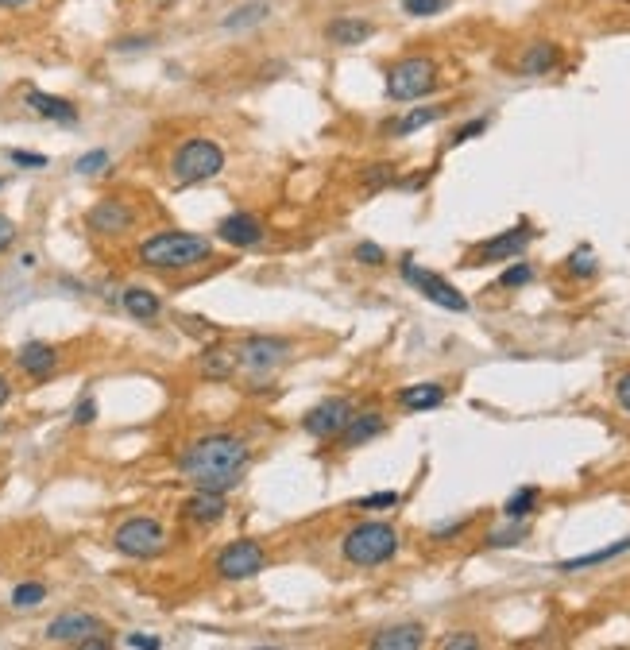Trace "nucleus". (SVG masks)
<instances>
[{
    "label": "nucleus",
    "mask_w": 630,
    "mask_h": 650,
    "mask_svg": "<svg viewBox=\"0 0 630 650\" xmlns=\"http://www.w3.org/2000/svg\"><path fill=\"white\" fill-rule=\"evenodd\" d=\"M86 225H89V233H97V237H120V233H128V229L136 225V213H132L128 202L105 198V202H97V206L86 213Z\"/></svg>",
    "instance_id": "nucleus-12"
},
{
    "label": "nucleus",
    "mask_w": 630,
    "mask_h": 650,
    "mask_svg": "<svg viewBox=\"0 0 630 650\" xmlns=\"http://www.w3.org/2000/svg\"><path fill=\"white\" fill-rule=\"evenodd\" d=\"M43 600H47V585H39V581H24V585L12 589V608H20V612L39 608Z\"/></svg>",
    "instance_id": "nucleus-29"
},
{
    "label": "nucleus",
    "mask_w": 630,
    "mask_h": 650,
    "mask_svg": "<svg viewBox=\"0 0 630 650\" xmlns=\"http://www.w3.org/2000/svg\"><path fill=\"white\" fill-rule=\"evenodd\" d=\"M445 403V387L441 384H410L399 391L402 411H433Z\"/></svg>",
    "instance_id": "nucleus-23"
},
{
    "label": "nucleus",
    "mask_w": 630,
    "mask_h": 650,
    "mask_svg": "<svg viewBox=\"0 0 630 650\" xmlns=\"http://www.w3.org/2000/svg\"><path fill=\"white\" fill-rule=\"evenodd\" d=\"M557 66H561V47L557 43H530L522 62H518V70L530 74V78H542V74L557 70Z\"/></svg>",
    "instance_id": "nucleus-21"
},
{
    "label": "nucleus",
    "mask_w": 630,
    "mask_h": 650,
    "mask_svg": "<svg viewBox=\"0 0 630 650\" xmlns=\"http://www.w3.org/2000/svg\"><path fill=\"white\" fill-rule=\"evenodd\" d=\"M236 372V353H225V349H209L201 356V376L205 380H229Z\"/></svg>",
    "instance_id": "nucleus-27"
},
{
    "label": "nucleus",
    "mask_w": 630,
    "mask_h": 650,
    "mask_svg": "<svg viewBox=\"0 0 630 650\" xmlns=\"http://www.w3.org/2000/svg\"><path fill=\"white\" fill-rule=\"evenodd\" d=\"M569 275H576V279L596 275V252L592 248H576L573 256H569Z\"/></svg>",
    "instance_id": "nucleus-30"
},
{
    "label": "nucleus",
    "mask_w": 630,
    "mask_h": 650,
    "mask_svg": "<svg viewBox=\"0 0 630 650\" xmlns=\"http://www.w3.org/2000/svg\"><path fill=\"white\" fill-rule=\"evenodd\" d=\"M484 132H487V120H484V117H480V120H468L464 128H457V132H453V140H449V144H453V148H460V144H468L472 136H484Z\"/></svg>",
    "instance_id": "nucleus-38"
},
{
    "label": "nucleus",
    "mask_w": 630,
    "mask_h": 650,
    "mask_svg": "<svg viewBox=\"0 0 630 650\" xmlns=\"http://www.w3.org/2000/svg\"><path fill=\"white\" fill-rule=\"evenodd\" d=\"M522 538H526V523H522V519H518L515 527H511V531H495L491 534V538H487V542H491V546H499V550H503V546H518V542H522Z\"/></svg>",
    "instance_id": "nucleus-36"
},
{
    "label": "nucleus",
    "mask_w": 630,
    "mask_h": 650,
    "mask_svg": "<svg viewBox=\"0 0 630 650\" xmlns=\"http://www.w3.org/2000/svg\"><path fill=\"white\" fill-rule=\"evenodd\" d=\"M294 345L287 337H267V333H256V337H244L240 349H236V368H244L248 376H271L279 372L290 360Z\"/></svg>",
    "instance_id": "nucleus-8"
},
{
    "label": "nucleus",
    "mask_w": 630,
    "mask_h": 650,
    "mask_svg": "<svg viewBox=\"0 0 630 650\" xmlns=\"http://www.w3.org/2000/svg\"><path fill=\"white\" fill-rule=\"evenodd\" d=\"M372 35H375V24L360 20V16H337V20L325 24V39H329L333 47H360V43H368Z\"/></svg>",
    "instance_id": "nucleus-18"
},
{
    "label": "nucleus",
    "mask_w": 630,
    "mask_h": 650,
    "mask_svg": "<svg viewBox=\"0 0 630 650\" xmlns=\"http://www.w3.org/2000/svg\"><path fill=\"white\" fill-rule=\"evenodd\" d=\"M352 418V403L341 399V395H333V399H321L314 411H306L302 418V430L317 438V442H329V438H337L344 430V422Z\"/></svg>",
    "instance_id": "nucleus-11"
},
{
    "label": "nucleus",
    "mask_w": 630,
    "mask_h": 650,
    "mask_svg": "<svg viewBox=\"0 0 630 650\" xmlns=\"http://www.w3.org/2000/svg\"><path fill=\"white\" fill-rule=\"evenodd\" d=\"M120 302H124V310H128L136 322H155V318L163 314V302H159V295H155V291H147V287H128V291L120 295Z\"/></svg>",
    "instance_id": "nucleus-22"
},
{
    "label": "nucleus",
    "mask_w": 630,
    "mask_h": 650,
    "mask_svg": "<svg viewBox=\"0 0 630 650\" xmlns=\"http://www.w3.org/2000/svg\"><path fill=\"white\" fill-rule=\"evenodd\" d=\"M113 546L124 554V558H136V562H147V558H159L167 550V531L159 519H147V515H136V519H124L113 534Z\"/></svg>",
    "instance_id": "nucleus-6"
},
{
    "label": "nucleus",
    "mask_w": 630,
    "mask_h": 650,
    "mask_svg": "<svg viewBox=\"0 0 630 650\" xmlns=\"http://www.w3.org/2000/svg\"><path fill=\"white\" fill-rule=\"evenodd\" d=\"M47 639L62 647L105 650L109 647V623L89 616V612H62L58 620L47 623Z\"/></svg>",
    "instance_id": "nucleus-5"
},
{
    "label": "nucleus",
    "mask_w": 630,
    "mask_h": 650,
    "mask_svg": "<svg viewBox=\"0 0 630 650\" xmlns=\"http://www.w3.org/2000/svg\"><path fill=\"white\" fill-rule=\"evenodd\" d=\"M248 461H252V453H248L244 438H236V434H205V438L186 445L178 469L201 492H232L244 480V473H248Z\"/></svg>",
    "instance_id": "nucleus-1"
},
{
    "label": "nucleus",
    "mask_w": 630,
    "mask_h": 650,
    "mask_svg": "<svg viewBox=\"0 0 630 650\" xmlns=\"http://www.w3.org/2000/svg\"><path fill=\"white\" fill-rule=\"evenodd\" d=\"M182 515H186L190 523H198V527H213V523H221V519L229 515L225 492H201V488H194V496L182 503Z\"/></svg>",
    "instance_id": "nucleus-15"
},
{
    "label": "nucleus",
    "mask_w": 630,
    "mask_h": 650,
    "mask_svg": "<svg viewBox=\"0 0 630 650\" xmlns=\"http://www.w3.org/2000/svg\"><path fill=\"white\" fill-rule=\"evenodd\" d=\"M449 8V0H402V12L406 16H437V12H445Z\"/></svg>",
    "instance_id": "nucleus-34"
},
{
    "label": "nucleus",
    "mask_w": 630,
    "mask_h": 650,
    "mask_svg": "<svg viewBox=\"0 0 630 650\" xmlns=\"http://www.w3.org/2000/svg\"><path fill=\"white\" fill-rule=\"evenodd\" d=\"M8 399H12V384H8V376H4V372H0V407H4V403H8Z\"/></svg>",
    "instance_id": "nucleus-47"
},
{
    "label": "nucleus",
    "mask_w": 630,
    "mask_h": 650,
    "mask_svg": "<svg viewBox=\"0 0 630 650\" xmlns=\"http://www.w3.org/2000/svg\"><path fill=\"white\" fill-rule=\"evenodd\" d=\"M28 109L35 113V117L55 120V124H74V120H78L74 101L55 97V93H43V89H28Z\"/></svg>",
    "instance_id": "nucleus-19"
},
{
    "label": "nucleus",
    "mask_w": 630,
    "mask_h": 650,
    "mask_svg": "<svg viewBox=\"0 0 630 650\" xmlns=\"http://www.w3.org/2000/svg\"><path fill=\"white\" fill-rule=\"evenodd\" d=\"M217 237L225 240V244H232V248H256V244H263L267 229L259 225V217H252V213H229L217 225Z\"/></svg>",
    "instance_id": "nucleus-14"
},
{
    "label": "nucleus",
    "mask_w": 630,
    "mask_h": 650,
    "mask_svg": "<svg viewBox=\"0 0 630 650\" xmlns=\"http://www.w3.org/2000/svg\"><path fill=\"white\" fill-rule=\"evenodd\" d=\"M433 86H437V62L426 59V55L399 59L387 70V97L391 101H418V97L433 93Z\"/></svg>",
    "instance_id": "nucleus-7"
},
{
    "label": "nucleus",
    "mask_w": 630,
    "mask_h": 650,
    "mask_svg": "<svg viewBox=\"0 0 630 650\" xmlns=\"http://www.w3.org/2000/svg\"><path fill=\"white\" fill-rule=\"evenodd\" d=\"M89 422H97V403H93V395L78 399V407H74V426H89Z\"/></svg>",
    "instance_id": "nucleus-41"
},
{
    "label": "nucleus",
    "mask_w": 630,
    "mask_h": 650,
    "mask_svg": "<svg viewBox=\"0 0 630 650\" xmlns=\"http://www.w3.org/2000/svg\"><path fill=\"white\" fill-rule=\"evenodd\" d=\"M217 573L225 577V581H252L256 573H263V565H267V554H263V546L252 542V538H236L229 542L221 554H217Z\"/></svg>",
    "instance_id": "nucleus-10"
},
{
    "label": "nucleus",
    "mask_w": 630,
    "mask_h": 650,
    "mask_svg": "<svg viewBox=\"0 0 630 650\" xmlns=\"http://www.w3.org/2000/svg\"><path fill=\"white\" fill-rule=\"evenodd\" d=\"M16 364H20V372L31 376V380H47L58 368V349L47 345V341H28V345H20Z\"/></svg>",
    "instance_id": "nucleus-16"
},
{
    "label": "nucleus",
    "mask_w": 630,
    "mask_h": 650,
    "mask_svg": "<svg viewBox=\"0 0 630 650\" xmlns=\"http://www.w3.org/2000/svg\"><path fill=\"white\" fill-rule=\"evenodd\" d=\"M445 113H449L445 105H426V109H410L406 117H399L395 124H387V132H391V136H410V132L426 128V124H433V120H441Z\"/></svg>",
    "instance_id": "nucleus-25"
},
{
    "label": "nucleus",
    "mask_w": 630,
    "mask_h": 650,
    "mask_svg": "<svg viewBox=\"0 0 630 650\" xmlns=\"http://www.w3.org/2000/svg\"><path fill=\"white\" fill-rule=\"evenodd\" d=\"M395 503H399V492H375V496H364L360 507L372 511V507H395Z\"/></svg>",
    "instance_id": "nucleus-42"
},
{
    "label": "nucleus",
    "mask_w": 630,
    "mask_h": 650,
    "mask_svg": "<svg viewBox=\"0 0 630 650\" xmlns=\"http://www.w3.org/2000/svg\"><path fill=\"white\" fill-rule=\"evenodd\" d=\"M464 527H468V519H460V523H449V527H441V531H433V538H437V542H441V538H453V534H460V531H464Z\"/></svg>",
    "instance_id": "nucleus-46"
},
{
    "label": "nucleus",
    "mask_w": 630,
    "mask_h": 650,
    "mask_svg": "<svg viewBox=\"0 0 630 650\" xmlns=\"http://www.w3.org/2000/svg\"><path fill=\"white\" fill-rule=\"evenodd\" d=\"M24 4H31V0H0V8H24Z\"/></svg>",
    "instance_id": "nucleus-49"
},
{
    "label": "nucleus",
    "mask_w": 630,
    "mask_h": 650,
    "mask_svg": "<svg viewBox=\"0 0 630 650\" xmlns=\"http://www.w3.org/2000/svg\"><path fill=\"white\" fill-rule=\"evenodd\" d=\"M476 647H480V639L472 631H453V635L441 639V650H476Z\"/></svg>",
    "instance_id": "nucleus-37"
},
{
    "label": "nucleus",
    "mask_w": 630,
    "mask_h": 650,
    "mask_svg": "<svg viewBox=\"0 0 630 650\" xmlns=\"http://www.w3.org/2000/svg\"><path fill=\"white\" fill-rule=\"evenodd\" d=\"M344 562L360 565V569H375V565L391 562L399 554V531L391 523H356L352 531L344 534L341 542Z\"/></svg>",
    "instance_id": "nucleus-3"
},
{
    "label": "nucleus",
    "mask_w": 630,
    "mask_h": 650,
    "mask_svg": "<svg viewBox=\"0 0 630 650\" xmlns=\"http://www.w3.org/2000/svg\"><path fill=\"white\" fill-rule=\"evenodd\" d=\"M534 240V229L530 225H518V229H507V233H499V237L484 240L480 248H476V260L480 264H499V260H515L526 252V244Z\"/></svg>",
    "instance_id": "nucleus-13"
},
{
    "label": "nucleus",
    "mask_w": 630,
    "mask_h": 650,
    "mask_svg": "<svg viewBox=\"0 0 630 650\" xmlns=\"http://www.w3.org/2000/svg\"><path fill=\"white\" fill-rule=\"evenodd\" d=\"M530 279H534V267H530V264H515V267H507V271L499 275V287H507V291H511V287H526Z\"/></svg>",
    "instance_id": "nucleus-35"
},
{
    "label": "nucleus",
    "mask_w": 630,
    "mask_h": 650,
    "mask_svg": "<svg viewBox=\"0 0 630 650\" xmlns=\"http://www.w3.org/2000/svg\"><path fill=\"white\" fill-rule=\"evenodd\" d=\"M352 256H356V264H364V267H383V264H387V252H383L379 244H372V240H360Z\"/></svg>",
    "instance_id": "nucleus-33"
},
{
    "label": "nucleus",
    "mask_w": 630,
    "mask_h": 650,
    "mask_svg": "<svg viewBox=\"0 0 630 650\" xmlns=\"http://www.w3.org/2000/svg\"><path fill=\"white\" fill-rule=\"evenodd\" d=\"M147 4H151V8H159V12H167V8H174L178 0H147Z\"/></svg>",
    "instance_id": "nucleus-48"
},
{
    "label": "nucleus",
    "mask_w": 630,
    "mask_h": 650,
    "mask_svg": "<svg viewBox=\"0 0 630 650\" xmlns=\"http://www.w3.org/2000/svg\"><path fill=\"white\" fill-rule=\"evenodd\" d=\"M8 159L16 167H31V171H43L47 167V155H35V151H8Z\"/></svg>",
    "instance_id": "nucleus-39"
},
{
    "label": "nucleus",
    "mask_w": 630,
    "mask_h": 650,
    "mask_svg": "<svg viewBox=\"0 0 630 650\" xmlns=\"http://www.w3.org/2000/svg\"><path fill=\"white\" fill-rule=\"evenodd\" d=\"M627 550H630V538H619V542H611V546H603V550H592V554L569 558V562H561L557 569H561V573H580V569H592V565L611 562V558H619V554H627Z\"/></svg>",
    "instance_id": "nucleus-24"
},
{
    "label": "nucleus",
    "mask_w": 630,
    "mask_h": 650,
    "mask_svg": "<svg viewBox=\"0 0 630 650\" xmlns=\"http://www.w3.org/2000/svg\"><path fill=\"white\" fill-rule=\"evenodd\" d=\"M387 430V418L379 411H364V414H352L348 422H344V430L337 434V442H341V449H356V445L372 442V438H379Z\"/></svg>",
    "instance_id": "nucleus-17"
},
{
    "label": "nucleus",
    "mask_w": 630,
    "mask_h": 650,
    "mask_svg": "<svg viewBox=\"0 0 630 650\" xmlns=\"http://www.w3.org/2000/svg\"><path fill=\"white\" fill-rule=\"evenodd\" d=\"M12 244H16V221L0 213V252H8Z\"/></svg>",
    "instance_id": "nucleus-43"
},
{
    "label": "nucleus",
    "mask_w": 630,
    "mask_h": 650,
    "mask_svg": "<svg viewBox=\"0 0 630 650\" xmlns=\"http://www.w3.org/2000/svg\"><path fill=\"white\" fill-rule=\"evenodd\" d=\"M267 12H271V4H267V0H248V4L232 8L229 20H225V28H229V31L256 28V24H263V16H267Z\"/></svg>",
    "instance_id": "nucleus-26"
},
{
    "label": "nucleus",
    "mask_w": 630,
    "mask_h": 650,
    "mask_svg": "<svg viewBox=\"0 0 630 650\" xmlns=\"http://www.w3.org/2000/svg\"><path fill=\"white\" fill-rule=\"evenodd\" d=\"M534 503H538V488H518L515 496L503 503V515H507L511 523H518V519H526V515L534 511Z\"/></svg>",
    "instance_id": "nucleus-28"
},
{
    "label": "nucleus",
    "mask_w": 630,
    "mask_h": 650,
    "mask_svg": "<svg viewBox=\"0 0 630 650\" xmlns=\"http://www.w3.org/2000/svg\"><path fill=\"white\" fill-rule=\"evenodd\" d=\"M171 171L178 186H198V182H209L225 171V151L221 144L205 140V136H190L182 148L174 151Z\"/></svg>",
    "instance_id": "nucleus-4"
},
{
    "label": "nucleus",
    "mask_w": 630,
    "mask_h": 650,
    "mask_svg": "<svg viewBox=\"0 0 630 650\" xmlns=\"http://www.w3.org/2000/svg\"><path fill=\"white\" fill-rule=\"evenodd\" d=\"M213 256V240L198 233H155L140 244V264L155 271H186Z\"/></svg>",
    "instance_id": "nucleus-2"
},
{
    "label": "nucleus",
    "mask_w": 630,
    "mask_h": 650,
    "mask_svg": "<svg viewBox=\"0 0 630 650\" xmlns=\"http://www.w3.org/2000/svg\"><path fill=\"white\" fill-rule=\"evenodd\" d=\"M105 167H109V151H105V148L86 151V155L74 163V171H78V175H101Z\"/></svg>",
    "instance_id": "nucleus-31"
},
{
    "label": "nucleus",
    "mask_w": 630,
    "mask_h": 650,
    "mask_svg": "<svg viewBox=\"0 0 630 650\" xmlns=\"http://www.w3.org/2000/svg\"><path fill=\"white\" fill-rule=\"evenodd\" d=\"M0 434H4V426H0Z\"/></svg>",
    "instance_id": "nucleus-50"
},
{
    "label": "nucleus",
    "mask_w": 630,
    "mask_h": 650,
    "mask_svg": "<svg viewBox=\"0 0 630 650\" xmlns=\"http://www.w3.org/2000/svg\"><path fill=\"white\" fill-rule=\"evenodd\" d=\"M615 399H619V407L630 414V372H623V376L615 380Z\"/></svg>",
    "instance_id": "nucleus-44"
},
{
    "label": "nucleus",
    "mask_w": 630,
    "mask_h": 650,
    "mask_svg": "<svg viewBox=\"0 0 630 650\" xmlns=\"http://www.w3.org/2000/svg\"><path fill=\"white\" fill-rule=\"evenodd\" d=\"M391 182H395V167L391 163H375V167L364 171V190H383Z\"/></svg>",
    "instance_id": "nucleus-32"
},
{
    "label": "nucleus",
    "mask_w": 630,
    "mask_h": 650,
    "mask_svg": "<svg viewBox=\"0 0 630 650\" xmlns=\"http://www.w3.org/2000/svg\"><path fill=\"white\" fill-rule=\"evenodd\" d=\"M140 47H151V35H136V39H116V51H140Z\"/></svg>",
    "instance_id": "nucleus-45"
},
{
    "label": "nucleus",
    "mask_w": 630,
    "mask_h": 650,
    "mask_svg": "<svg viewBox=\"0 0 630 650\" xmlns=\"http://www.w3.org/2000/svg\"><path fill=\"white\" fill-rule=\"evenodd\" d=\"M402 279H406L410 287H418L422 295L430 298L433 306L453 310V314H468V298L460 295L449 279H441V275H433V271H422L414 260H402Z\"/></svg>",
    "instance_id": "nucleus-9"
},
{
    "label": "nucleus",
    "mask_w": 630,
    "mask_h": 650,
    "mask_svg": "<svg viewBox=\"0 0 630 650\" xmlns=\"http://www.w3.org/2000/svg\"><path fill=\"white\" fill-rule=\"evenodd\" d=\"M124 647L159 650V647H163V639H159V635H144V631H132V635H124Z\"/></svg>",
    "instance_id": "nucleus-40"
},
{
    "label": "nucleus",
    "mask_w": 630,
    "mask_h": 650,
    "mask_svg": "<svg viewBox=\"0 0 630 650\" xmlns=\"http://www.w3.org/2000/svg\"><path fill=\"white\" fill-rule=\"evenodd\" d=\"M426 647V631L418 623H399V627H387L372 635V650H418Z\"/></svg>",
    "instance_id": "nucleus-20"
}]
</instances>
